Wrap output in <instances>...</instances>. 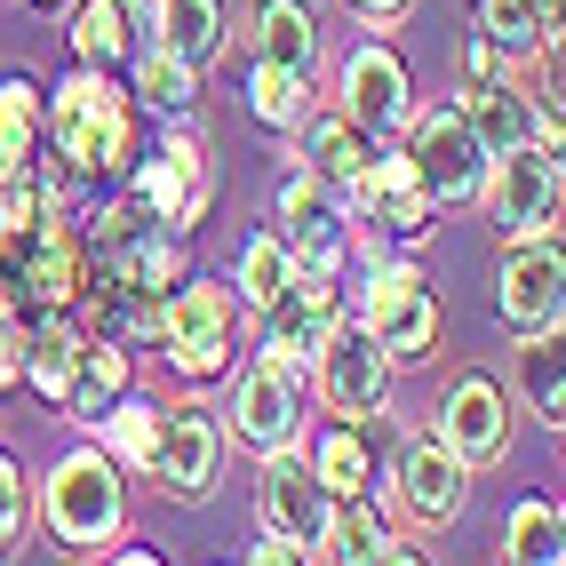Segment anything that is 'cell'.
I'll use <instances>...</instances> for the list:
<instances>
[{"label": "cell", "mask_w": 566, "mask_h": 566, "mask_svg": "<svg viewBox=\"0 0 566 566\" xmlns=\"http://www.w3.org/2000/svg\"><path fill=\"white\" fill-rule=\"evenodd\" d=\"M503 566H566V511L551 495H518L503 518Z\"/></svg>", "instance_id": "d590c367"}, {"label": "cell", "mask_w": 566, "mask_h": 566, "mask_svg": "<svg viewBox=\"0 0 566 566\" xmlns=\"http://www.w3.org/2000/svg\"><path fill=\"white\" fill-rule=\"evenodd\" d=\"M81 344L88 335L72 327V319H56V312H41V319H24V344H17V391H32V399H64V384H72V359H81Z\"/></svg>", "instance_id": "f1b7e54d"}, {"label": "cell", "mask_w": 566, "mask_h": 566, "mask_svg": "<svg viewBox=\"0 0 566 566\" xmlns=\"http://www.w3.org/2000/svg\"><path fill=\"white\" fill-rule=\"evenodd\" d=\"M511 431H518V407H511V391H503L486 367H471V375L447 384L439 423H431V439H439L463 471H495V463L511 455Z\"/></svg>", "instance_id": "e0dca14e"}, {"label": "cell", "mask_w": 566, "mask_h": 566, "mask_svg": "<svg viewBox=\"0 0 566 566\" xmlns=\"http://www.w3.org/2000/svg\"><path fill=\"white\" fill-rule=\"evenodd\" d=\"M153 49L184 56L192 72L223 64V49H232V0H153Z\"/></svg>", "instance_id": "cb8c5ba5"}, {"label": "cell", "mask_w": 566, "mask_h": 566, "mask_svg": "<svg viewBox=\"0 0 566 566\" xmlns=\"http://www.w3.org/2000/svg\"><path fill=\"white\" fill-rule=\"evenodd\" d=\"M384 503L415 526V535H447L463 511H471V471L447 455L431 431H407L384 463Z\"/></svg>", "instance_id": "4fadbf2b"}, {"label": "cell", "mask_w": 566, "mask_h": 566, "mask_svg": "<svg viewBox=\"0 0 566 566\" xmlns=\"http://www.w3.org/2000/svg\"><path fill=\"white\" fill-rule=\"evenodd\" d=\"M352 17H359L367 32H399V24L415 17V0H352Z\"/></svg>", "instance_id": "f35d334b"}, {"label": "cell", "mask_w": 566, "mask_h": 566, "mask_svg": "<svg viewBox=\"0 0 566 566\" xmlns=\"http://www.w3.org/2000/svg\"><path fill=\"white\" fill-rule=\"evenodd\" d=\"M32 160H41V81L0 72V184L32 176Z\"/></svg>", "instance_id": "836d02e7"}, {"label": "cell", "mask_w": 566, "mask_h": 566, "mask_svg": "<svg viewBox=\"0 0 566 566\" xmlns=\"http://www.w3.org/2000/svg\"><path fill=\"white\" fill-rule=\"evenodd\" d=\"M120 184L168 223L176 240H192L208 223V208H216V153H208L200 120H160L153 136H144V153H136V168Z\"/></svg>", "instance_id": "8992f818"}, {"label": "cell", "mask_w": 566, "mask_h": 566, "mask_svg": "<svg viewBox=\"0 0 566 566\" xmlns=\"http://www.w3.org/2000/svg\"><path fill=\"white\" fill-rule=\"evenodd\" d=\"M0 280H9V295L24 304V319H41V312H56V319H72L81 312V295H88V248H81V216H49L32 240H17L9 255H0Z\"/></svg>", "instance_id": "9c48e42d"}, {"label": "cell", "mask_w": 566, "mask_h": 566, "mask_svg": "<svg viewBox=\"0 0 566 566\" xmlns=\"http://www.w3.org/2000/svg\"><path fill=\"white\" fill-rule=\"evenodd\" d=\"M511 407L518 415H535V423L558 439L566 431V344H558V327L551 335H518L511 344Z\"/></svg>", "instance_id": "603a6c76"}, {"label": "cell", "mask_w": 566, "mask_h": 566, "mask_svg": "<svg viewBox=\"0 0 566 566\" xmlns=\"http://www.w3.org/2000/svg\"><path fill=\"white\" fill-rule=\"evenodd\" d=\"M72 64L88 72H128L144 49H153V0H81L64 24Z\"/></svg>", "instance_id": "44dd1931"}, {"label": "cell", "mask_w": 566, "mask_h": 566, "mask_svg": "<svg viewBox=\"0 0 566 566\" xmlns=\"http://www.w3.org/2000/svg\"><path fill=\"white\" fill-rule=\"evenodd\" d=\"M232 384V407L216 415L223 439L240 447V455H295L312 431V384H304V367H280V359H255L240 352V367L223 375Z\"/></svg>", "instance_id": "52a82bcc"}, {"label": "cell", "mask_w": 566, "mask_h": 566, "mask_svg": "<svg viewBox=\"0 0 566 566\" xmlns=\"http://www.w3.org/2000/svg\"><path fill=\"white\" fill-rule=\"evenodd\" d=\"M240 327H248V312L232 304L223 272H184L168 287V304H160L153 352H160V367L184 391H208V384H223V375L240 367Z\"/></svg>", "instance_id": "277c9868"}, {"label": "cell", "mask_w": 566, "mask_h": 566, "mask_svg": "<svg viewBox=\"0 0 566 566\" xmlns=\"http://www.w3.org/2000/svg\"><path fill=\"white\" fill-rule=\"evenodd\" d=\"M304 384H312V407L327 415V423H375V415L391 407V384H399V367L367 344V335L344 319L327 335V344L312 352L304 367Z\"/></svg>", "instance_id": "9a60e30c"}, {"label": "cell", "mask_w": 566, "mask_h": 566, "mask_svg": "<svg viewBox=\"0 0 566 566\" xmlns=\"http://www.w3.org/2000/svg\"><path fill=\"white\" fill-rule=\"evenodd\" d=\"M96 566H176V558H168V551H153V543H112Z\"/></svg>", "instance_id": "60d3db41"}, {"label": "cell", "mask_w": 566, "mask_h": 566, "mask_svg": "<svg viewBox=\"0 0 566 566\" xmlns=\"http://www.w3.org/2000/svg\"><path fill=\"white\" fill-rule=\"evenodd\" d=\"M471 32L495 41L503 64H535L558 49V0H471Z\"/></svg>", "instance_id": "4316f807"}, {"label": "cell", "mask_w": 566, "mask_h": 566, "mask_svg": "<svg viewBox=\"0 0 566 566\" xmlns=\"http://www.w3.org/2000/svg\"><path fill=\"white\" fill-rule=\"evenodd\" d=\"M375 566H439V558H423V551H415V543H391L384 558H375Z\"/></svg>", "instance_id": "7bdbcfd3"}, {"label": "cell", "mask_w": 566, "mask_h": 566, "mask_svg": "<svg viewBox=\"0 0 566 566\" xmlns=\"http://www.w3.org/2000/svg\"><path fill=\"white\" fill-rule=\"evenodd\" d=\"M399 153L415 168V184H423V200L447 216V208H479V176H486V153H479V136L463 128V112L455 104H415L407 112V128H399Z\"/></svg>", "instance_id": "30bf717a"}, {"label": "cell", "mask_w": 566, "mask_h": 566, "mask_svg": "<svg viewBox=\"0 0 566 566\" xmlns=\"http://www.w3.org/2000/svg\"><path fill=\"white\" fill-rule=\"evenodd\" d=\"M495 312H503L511 335H551V327H566V255H558V240H518V248H503Z\"/></svg>", "instance_id": "d6986e66"}, {"label": "cell", "mask_w": 566, "mask_h": 566, "mask_svg": "<svg viewBox=\"0 0 566 566\" xmlns=\"http://www.w3.org/2000/svg\"><path fill=\"white\" fill-rule=\"evenodd\" d=\"M32 9H64V0H32Z\"/></svg>", "instance_id": "ee69618b"}, {"label": "cell", "mask_w": 566, "mask_h": 566, "mask_svg": "<svg viewBox=\"0 0 566 566\" xmlns=\"http://www.w3.org/2000/svg\"><path fill=\"white\" fill-rule=\"evenodd\" d=\"M503 72H511V64H503V49L471 32V41H463V81H503Z\"/></svg>", "instance_id": "ab89813d"}, {"label": "cell", "mask_w": 566, "mask_h": 566, "mask_svg": "<svg viewBox=\"0 0 566 566\" xmlns=\"http://www.w3.org/2000/svg\"><path fill=\"white\" fill-rule=\"evenodd\" d=\"M367 153L375 144L344 120V112H327V104H312V120L295 128V136H280V160H295V168H312L319 184H335V192H344V184L367 168Z\"/></svg>", "instance_id": "d4e9b609"}, {"label": "cell", "mask_w": 566, "mask_h": 566, "mask_svg": "<svg viewBox=\"0 0 566 566\" xmlns=\"http://www.w3.org/2000/svg\"><path fill=\"white\" fill-rule=\"evenodd\" d=\"M128 471L104 455L96 439H72L64 455L32 479V518H41V535L64 551V558H81V566H96L112 543H128Z\"/></svg>", "instance_id": "7a4b0ae2"}, {"label": "cell", "mask_w": 566, "mask_h": 566, "mask_svg": "<svg viewBox=\"0 0 566 566\" xmlns=\"http://www.w3.org/2000/svg\"><path fill=\"white\" fill-rule=\"evenodd\" d=\"M327 511H335V495L312 479L304 455H263L255 463V526H263V543H287V551L319 558Z\"/></svg>", "instance_id": "ac0fdd59"}, {"label": "cell", "mask_w": 566, "mask_h": 566, "mask_svg": "<svg viewBox=\"0 0 566 566\" xmlns=\"http://www.w3.org/2000/svg\"><path fill=\"white\" fill-rule=\"evenodd\" d=\"M248 566H304V551H287V543H255Z\"/></svg>", "instance_id": "b9f144b4"}, {"label": "cell", "mask_w": 566, "mask_h": 566, "mask_svg": "<svg viewBox=\"0 0 566 566\" xmlns=\"http://www.w3.org/2000/svg\"><path fill=\"white\" fill-rule=\"evenodd\" d=\"M88 439H96V447H104V455L120 463L128 479H144V471H153V439H160V399L120 391V399L104 407V423H96Z\"/></svg>", "instance_id": "e575fe53"}, {"label": "cell", "mask_w": 566, "mask_h": 566, "mask_svg": "<svg viewBox=\"0 0 566 566\" xmlns=\"http://www.w3.org/2000/svg\"><path fill=\"white\" fill-rule=\"evenodd\" d=\"M447 104L463 112V128L479 136V153H486V160H495V153H518V144H551L535 88H518L511 72H503V81H463ZM551 153H558V144H551Z\"/></svg>", "instance_id": "ffe728a7"}, {"label": "cell", "mask_w": 566, "mask_h": 566, "mask_svg": "<svg viewBox=\"0 0 566 566\" xmlns=\"http://www.w3.org/2000/svg\"><path fill=\"white\" fill-rule=\"evenodd\" d=\"M81 248H88V272H96L112 295H144V304H160V295L192 272V263H184V240L128 192V184H112V192L88 200Z\"/></svg>", "instance_id": "3957f363"}, {"label": "cell", "mask_w": 566, "mask_h": 566, "mask_svg": "<svg viewBox=\"0 0 566 566\" xmlns=\"http://www.w3.org/2000/svg\"><path fill=\"white\" fill-rule=\"evenodd\" d=\"M327 112H344L367 144H399L407 112H415V81H407V56L391 49V32H367V41H352L335 56Z\"/></svg>", "instance_id": "ba28073f"}, {"label": "cell", "mask_w": 566, "mask_h": 566, "mask_svg": "<svg viewBox=\"0 0 566 566\" xmlns=\"http://www.w3.org/2000/svg\"><path fill=\"white\" fill-rule=\"evenodd\" d=\"M479 200L495 216L503 248L518 240H558V208H566V176L551 144H518V153H495L479 176Z\"/></svg>", "instance_id": "8fae6325"}, {"label": "cell", "mask_w": 566, "mask_h": 566, "mask_svg": "<svg viewBox=\"0 0 566 566\" xmlns=\"http://www.w3.org/2000/svg\"><path fill=\"white\" fill-rule=\"evenodd\" d=\"M120 391H136V344H120V335H88L81 359H72V384H64L56 415H64L72 431H96L104 407L120 399Z\"/></svg>", "instance_id": "7402d4cb"}, {"label": "cell", "mask_w": 566, "mask_h": 566, "mask_svg": "<svg viewBox=\"0 0 566 566\" xmlns=\"http://www.w3.org/2000/svg\"><path fill=\"white\" fill-rule=\"evenodd\" d=\"M319 9L312 0H255L248 17V56L255 64H287V72H319Z\"/></svg>", "instance_id": "484cf974"}, {"label": "cell", "mask_w": 566, "mask_h": 566, "mask_svg": "<svg viewBox=\"0 0 566 566\" xmlns=\"http://www.w3.org/2000/svg\"><path fill=\"white\" fill-rule=\"evenodd\" d=\"M120 81H128V96H136V112H144V120H192V112H200V81H208V72H192V64H184V56H168V49H144V56L120 72Z\"/></svg>", "instance_id": "f546056e"}, {"label": "cell", "mask_w": 566, "mask_h": 566, "mask_svg": "<svg viewBox=\"0 0 566 566\" xmlns=\"http://www.w3.org/2000/svg\"><path fill=\"white\" fill-rule=\"evenodd\" d=\"M17 344H24V304L9 295V280H0V399L17 391Z\"/></svg>", "instance_id": "74e56055"}, {"label": "cell", "mask_w": 566, "mask_h": 566, "mask_svg": "<svg viewBox=\"0 0 566 566\" xmlns=\"http://www.w3.org/2000/svg\"><path fill=\"white\" fill-rule=\"evenodd\" d=\"M32 543V471L17 463V447H0V566H17Z\"/></svg>", "instance_id": "8d00e7d4"}, {"label": "cell", "mask_w": 566, "mask_h": 566, "mask_svg": "<svg viewBox=\"0 0 566 566\" xmlns=\"http://www.w3.org/2000/svg\"><path fill=\"white\" fill-rule=\"evenodd\" d=\"M344 319H352V280H344V272H295V280L280 287V304L255 312V359L312 367V352H319Z\"/></svg>", "instance_id": "5bb4252c"}, {"label": "cell", "mask_w": 566, "mask_h": 566, "mask_svg": "<svg viewBox=\"0 0 566 566\" xmlns=\"http://www.w3.org/2000/svg\"><path fill=\"white\" fill-rule=\"evenodd\" d=\"M272 232L295 255V272H344L352 263V208H344V192L319 184L312 168H295V160L272 184Z\"/></svg>", "instance_id": "7c38bea8"}, {"label": "cell", "mask_w": 566, "mask_h": 566, "mask_svg": "<svg viewBox=\"0 0 566 566\" xmlns=\"http://www.w3.org/2000/svg\"><path fill=\"white\" fill-rule=\"evenodd\" d=\"M312 104H319L312 72H287V64H255V56H248V120H255V128L295 136V128L312 120Z\"/></svg>", "instance_id": "d6a6232c"}, {"label": "cell", "mask_w": 566, "mask_h": 566, "mask_svg": "<svg viewBox=\"0 0 566 566\" xmlns=\"http://www.w3.org/2000/svg\"><path fill=\"white\" fill-rule=\"evenodd\" d=\"M223 455H232V439H223V423H216V407H200V399H160V439H153V479L160 495H176V503H208L216 486H223Z\"/></svg>", "instance_id": "2e32d148"}, {"label": "cell", "mask_w": 566, "mask_h": 566, "mask_svg": "<svg viewBox=\"0 0 566 566\" xmlns=\"http://www.w3.org/2000/svg\"><path fill=\"white\" fill-rule=\"evenodd\" d=\"M399 535H391V511L375 503V495H335V511H327V543H319V558L327 566H375Z\"/></svg>", "instance_id": "4dcf8cb0"}, {"label": "cell", "mask_w": 566, "mask_h": 566, "mask_svg": "<svg viewBox=\"0 0 566 566\" xmlns=\"http://www.w3.org/2000/svg\"><path fill=\"white\" fill-rule=\"evenodd\" d=\"M295 280V255L280 248V232L272 223H255V232L240 240V255H232V272H223V287H232V304L255 319L263 304H280V287Z\"/></svg>", "instance_id": "1f68e13d"}, {"label": "cell", "mask_w": 566, "mask_h": 566, "mask_svg": "<svg viewBox=\"0 0 566 566\" xmlns=\"http://www.w3.org/2000/svg\"><path fill=\"white\" fill-rule=\"evenodd\" d=\"M144 136H153V120L136 112L120 72L72 64V72H56V81L41 88V160L72 184V200L112 192V184L136 168Z\"/></svg>", "instance_id": "6da1fadb"}, {"label": "cell", "mask_w": 566, "mask_h": 566, "mask_svg": "<svg viewBox=\"0 0 566 566\" xmlns=\"http://www.w3.org/2000/svg\"><path fill=\"white\" fill-rule=\"evenodd\" d=\"M295 455L312 463V479L327 486V495H375V447H367V423H319L312 415V431Z\"/></svg>", "instance_id": "83f0119b"}, {"label": "cell", "mask_w": 566, "mask_h": 566, "mask_svg": "<svg viewBox=\"0 0 566 566\" xmlns=\"http://www.w3.org/2000/svg\"><path fill=\"white\" fill-rule=\"evenodd\" d=\"M352 327L367 335L391 367H431L439 359V287L415 255H384V263H359V287H352Z\"/></svg>", "instance_id": "5b68a950"}]
</instances>
